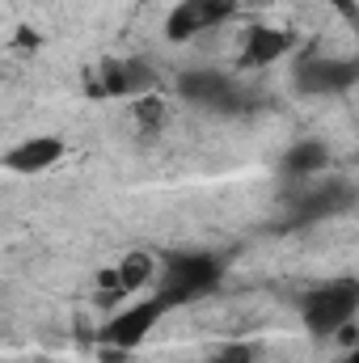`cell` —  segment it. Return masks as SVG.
I'll use <instances>...</instances> for the list:
<instances>
[{
	"mask_svg": "<svg viewBox=\"0 0 359 363\" xmlns=\"http://www.w3.org/2000/svg\"><path fill=\"white\" fill-rule=\"evenodd\" d=\"M355 308H359V291L351 279H338V283H326V287H313L304 296V325L317 334V338H334V334H351L355 325Z\"/></svg>",
	"mask_w": 359,
	"mask_h": 363,
	"instance_id": "cell-1",
	"label": "cell"
},
{
	"mask_svg": "<svg viewBox=\"0 0 359 363\" xmlns=\"http://www.w3.org/2000/svg\"><path fill=\"white\" fill-rule=\"evenodd\" d=\"M165 313H170V304H165L157 291L144 296V300H131V304H123V308L101 325V342L114 347V351H136V347L148 342V334L161 325Z\"/></svg>",
	"mask_w": 359,
	"mask_h": 363,
	"instance_id": "cell-2",
	"label": "cell"
},
{
	"mask_svg": "<svg viewBox=\"0 0 359 363\" xmlns=\"http://www.w3.org/2000/svg\"><path fill=\"white\" fill-rule=\"evenodd\" d=\"M237 13V0H178L165 13V38L170 43H203L220 26H228Z\"/></svg>",
	"mask_w": 359,
	"mask_h": 363,
	"instance_id": "cell-3",
	"label": "cell"
},
{
	"mask_svg": "<svg viewBox=\"0 0 359 363\" xmlns=\"http://www.w3.org/2000/svg\"><path fill=\"white\" fill-rule=\"evenodd\" d=\"M60 157H64V144L55 135H30V140L13 144L4 152V169H13V174H47Z\"/></svg>",
	"mask_w": 359,
	"mask_h": 363,
	"instance_id": "cell-4",
	"label": "cell"
},
{
	"mask_svg": "<svg viewBox=\"0 0 359 363\" xmlns=\"http://www.w3.org/2000/svg\"><path fill=\"white\" fill-rule=\"evenodd\" d=\"M292 51V34L279 26H250L241 38V64L245 68H267Z\"/></svg>",
	"mask_w": 359,
	"mask_h": 363,
	"instance_id": "cell-5",
	"label": "cell"
},
{
	"mask_svg": "<svg viewBox=\"0 0 359 363\" xmlns=\"http://www.w3.org/2000/svg\"><path fill=\"white\" fill-rule=\"evenodd\" d=\"M326 4H338L343 13H351V0H326Z\"/></svg>",
	"mask_w": 359,
	"mask_h": 363,
	"instance_id": "cell-6",
	"label": "cell"
}]
</instances>
